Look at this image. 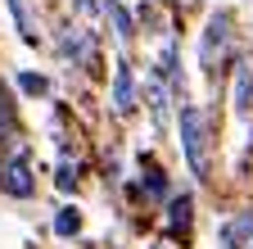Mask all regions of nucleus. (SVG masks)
Listing matches in <instances>:
<instances>
[{"label": "nucleus", "instance_id": "1", "mask_svg": "<svg viewBox=\"0 0 253 249\" xmlns=\"http://www.w3.org/2000/svg\"><path fill=\"white\" fill-rule=\"evenodd\" d=\"M181 149H185V163L195 177H208V122L195 104L181 109Z\"/></svg>", "mask_w": 253, "mask_h": 249}, {"label": "nucleus", "instance_id": "2", "mask_svg": "<svg viewBox=\"0 0 253 249\" xmlns=\"http://www.w3.org/2000/svg\"><path fill=\"white\" fill-rule=\"evenodd\" d=\"M0 186H5V195H14V199H27L32 191H37V181H32V168H27L23 154H14V159L0 168Z\"/></svg>", "mask_w": 253, "mask_h": 249}, {"label": "nucleus", "instance_id": "3", "mask_svg": "<svg viewBox=\"0 0 253 249\" xmlns=\"http://www.w3.org/2000/svg\"><path fill=\"white\" fill-rule=\"evenodd\" d=\"M226 27H231V18L226 14H212L208 18V32H204V50H199V59H204V68H212V59L221 54V50H226Z\"/></svg>", "mask_w": 253, "mask_h": 249}, {"label": "nucleus", "instance_id": "4", "mask_svg": "<svg viewBox=\"0 0 253 249\" xmlns=\"http://www.w3.org/2000/svg\"><path fill=\"white\" fill-rule=\"evenodd\" d=\"M131 109H136V82H131V68L118 64V73H113V113L126 118Z\"/></svg>", "mask_w": 253, "mask_h": 249}, {"label": "nucleus", "instance_id": "5", "mask_svg": "<svg viewBox=\"0 0 253 249\" xmlns=\"http://www.w3.org/2000/svg\"><path fill=\"white\" fill-rule=\"evenodd\" d=\"M59 50H63V54H73L77 64H86V59H90V32H86V27H68V37H63Z\"/></svg>", "mask_w": 253, "mask_h": 249}, {"label": "nucleus", "instance_id": "6", "mask_svg": "<svg viewBox=\"0 0 253 249\" xmlns=\"http://www.w3.org/2000/svg\"><path fill=\"white\" fill-rule=\"evenodd\" d=\"M9 9H14V18H18V32H23V41H27V46H37V37H41V23L32 18L27 0H9Z\"/></svg>", "mask_w": 253, "mask_h": 249}, {"label": "nucleus", "instance_id": "7", "mask_svg": "<svg viewBox=\"0 0 253 249\" xmlns=\"http://www.w3.org/2000/svg\"><path fill=\"white\" fill-rule=\"evenodd\" d=\"M249 104H253V68L240 64L235 68V113H249Z\"/></svg>", "mask_w": 253, "mask_h": 249}, {"label": "nucleus", "instance_id": "8", "mask_svg": "<svg viewBox=\"0 0 253 249\" xmlns=\"http://www.w3.org/2000/svg\"><path fill=\"white\" fill-rule=\"evenodd\" d=\"M104 14L113 18V27H118V37H122V41H131V37H136V23H131V14H126V9L118 5V0H109V5H104Z\"/></svg>", "mask_w": 253, "mask_h": 249}, {"label": "nucleus", "instance_id": "9", "mask_svg": "<svg viewBox=\"0 0 253 249\" xmlns=\"http://www.w3.org/2000/svg\"><path fill=\"white\" fill-rule=\"evenodd\" d=\"M77 231H82V213H77V208H59V213H54V236L68 240V236H77Z\"/></svg>", "mask_w": 253, "mask_h": 249}, {"label": "nucleus", "instance_id": "10", "mask_svg": "<svg viewBox=\"0 0 253 249\" xmlns=\"http://www.w3.org/2000/svg\"><path fill=\"white\" fill-rule=\"evenodd\" d=\"M190 227V195H176L172 199V231H185Z\"/></svg>", "mask_w": 253, "mask_h": 249}, {"label": "nucleus", "instance_id": "11", "mask_svg": "<svg viewBox=\"0 0 253 249\" xmlns=\"http://www.w3.org/2000/svg\"><path fill=\"white\" fill-rule=\"evenodd\" d=\"M145 91H149V109H154V118H163V113H168V91H163V82H149Z\"/></svg>", "mask_w": 253, "mask_h": 249}, {"label": "nucleus", "instance_id": "12", "mask_svg": "<svg viewBox=\"0 0 253 249\" xmlns=\"http://www.w3.org/2000/svg\"><path fill=\"white\" fill-rule=\"evenodd\" d=\"M18 86L27 91V96H45V86H50V82H45V77H37V73H23V77H18Z\"/></svg>", "mask_w": 253, "mask_h": 249}, {"label": "nucleus", "instance_id": "13", "mask_svg": "<svg viewBox=\"0 0 253 249\" xmlns=\"http://www.w3.org/2000/svg\"><path fill=\"white\" fill-rule=\"evenodd\" d=\"M73 181H77V177H73L68 168H59V191H73Z\"/></svg>", "mask_w": 253, "mask_h": 249}, {"label": "nucleus", "instance_id": "14", "mask_svg": "<svg viewBox=\"0 0 253 249\" xmlns=\"http://www.w3.org/2000/svg\"><path fill=\"white\" fill-rule=\"evenodd\" d=\"M9 127V104H5V96H0V132Z\"/></svg>", "mask_w": 253, "mask_h": 249}]
</instances>
